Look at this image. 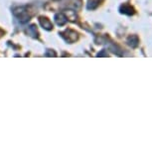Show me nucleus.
Returning a JSON list of instances; mask_svg holds the SVG:
<instances>
[{
    "label": "nucleus",
    "mask_w": 152,
    "mask_h": 152,
    "mask_svg": "<svg viewBox=\"0 0 152 152\" xmlns=\"http://www.w3.org/2000/svg\"><path fill=\"white\" fill-rule=\"evenodd\" d=\"M19 11H14V14L18 17L19 18V20L21 22H27L28 20H29V16H28V14H27V12L26 11H24L22 9V8H19L18 9Z\"/></svg>",
    "instance_id": "1"
},
{
    "label": "nucleus",
    "mask_w": 152,
    "mask_h": 152,
    "mask_svg": "<svg viewBox=\"0 0 152 152\" xmlns=\"http://www.w3.org/2000/svg\"><path fill=\"white\" fill-rule=\"evenodd\" d=\"M55 21L59 26H63V25H65L66 23H67L68 19L63 13H59L55 16Z\"/></svg>",
    "instance_id": "2"
},
{
    "label": "nucleus",
    "mask_w": 152,
    "mask_h": 152,
    "mask_svg": "<svg viewBox=\"0 0 152 152\" xmlns=\"http://www.w3.org/2000/svg\"><path fill=\"white\" fill-rule=\"evenodd\" d=\"M40 23H41L43 28H45L46 30H51L53 28L52 23L49 21L47 18H43V17H41V18H40Z\"/></svg>",
    "instance_id": "3"
},
{
    "label": "nucleus",
    "mask_w": 152,
    "mask_h": 152,
    "mask_svg": "<svg viewBox=\"0 0 152 152\" xmlns=\"http://www.w3.org/2000/svg\"><path fill=\"white\" fill-rule=\"evenodd\" d=\"M120 12L124 13L126 15H131V14L134 13V9L130 5H122V6L120 7Z\"/></svg>",
    "instance_id": "4"
},
{
    "label": "nucleus",
    "mask_w": 152,
    "mask_h": 152,
    "mask_svg": "<svg viewBox=\"0 0 152 152\" xmlns=\"http://www.w3.org/2000/svg\"><path fill=\"white\" fill-rule=\"evenodd\" d=\"M27 32L29 35H31L32 37H34V38H36L37 36H38V33H37V30H36V27L34 26V25H32V26H30L29 28H28Z\"/></svg>",
    "instance_id": "5"
},
{
    "label": "nucleus",
    "mask_w": 152,
    "mask_h": 152,
    "mask_svg": "<svg viewBox=\"0 0 152 152\" xmlns=\"http://www.w3.org/2000/svg\"><path fill=\"white\" fill-rule=\"evenodd\" d=\"M128 43H129L131 47H136L137 44H138V38L136 36H131L128 39Z\"/></svg>",
    "instance_id": "6"
},
{
    "label": "nucleus",
    "mask_w": 152,
    "mask_h": 152,
    "mask_svg": "<svg viewBox=\"0 0 152 152\" xmlns=\"http://www.w3.org/2000/svg\"><path fill=\"white\" fill-rule=\"evenodd\" d=\"M96 6H97L96 1H91L88 5V9H94V8H96Z\"/></svg>",
    "instance_id": "7"
}]
</instances>
